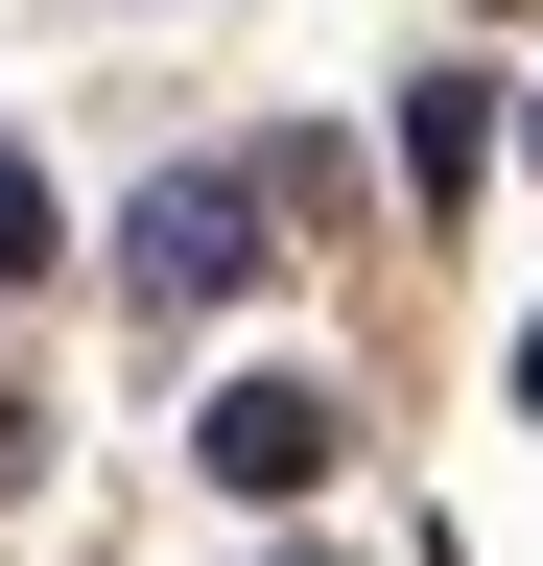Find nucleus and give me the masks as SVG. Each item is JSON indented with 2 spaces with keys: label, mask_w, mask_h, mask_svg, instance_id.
<instances>
[{
  "label": "nucleus",
  "mask_w": 543,
  "mask_h": 566,
  "mask_svg": "<svg viewBox=\"0 0 543 566\" xmlns=\"http://www.w3.org/2000/svg\"><path fill=\"white\" fill-rule=\"evenodd\" d=\"M48 260H72V212H48V166H24V142H0V283H48Z\"/></svg>",
  "instance_id": "4"
},
{
  "label": "nucleus",
  "mask_w": 543,
  "mask_h": 566,
  "mask_svg": "<svg viewBox=\"0 0 543 566\" xmlns=\"http://www.w3.org/2000/svg\"><path fill=\"white\" fill-rule=\"evenodd\" d=\"M472 166H497V71H426V95H401V189L472 212Z\"/></svg>",
  "instance_id": "3"
},
{
  "label": "nucleus",
  "mask_w": 543,
  "mask_h": 566,
  "mask_svg": "<svg viewBox=\"0 0 543 566\" xmlns=\"http://www.w3.org/2000/svg\"><path fill=\"white\" fill-rule=\"evenodd\" d=\"M331 449H355V401H331V378H213V424H189V472L260 495V520H284V495H331Z\"/></svg>",
  "instance_id": "2"
},
{
  "label": "nucleus",
  "mask_w": 543,
  "mask_h": 566,
  "mask_svg": "<svg viewBox=\"0 0 543 566\" xmlns=\"http://www.w3.org/2000/svg\"><path fill=\"white\" fill-rule=\"evenodd\" d=\"M260 237H284V166H166L143 212H118V307H237Z\"/></svg>",
  "instance_id": "1"
},
{
  "label": "nucleus",
  "mask_w": 543,
  "mask_h": 566,
  "mask_svg": "<svg viewBox=\"0 0 543 566\" xmlns=\"http://www.w3.org/2000/svg\"><path fill=\"white\" fill-rule=\"evenodd\" d=\"M520 166H543V95H520Z\"/></svg>",
  "instance_id": "5"
},
{
  "label": "nucleus",
  "mask_w": 543,
  "mask_h": 566,
  "mask_svg": "<svg viewBox=\"0 0 543 566\" xmlns=\"http://www.w3.org/2000/svg\"><path fill=\"white\" fill-rule=\"evenodd\" d=\"M307 566H331V543H307Z\"/></svg>",
  "instance_id": "6"
}]
</instances>
